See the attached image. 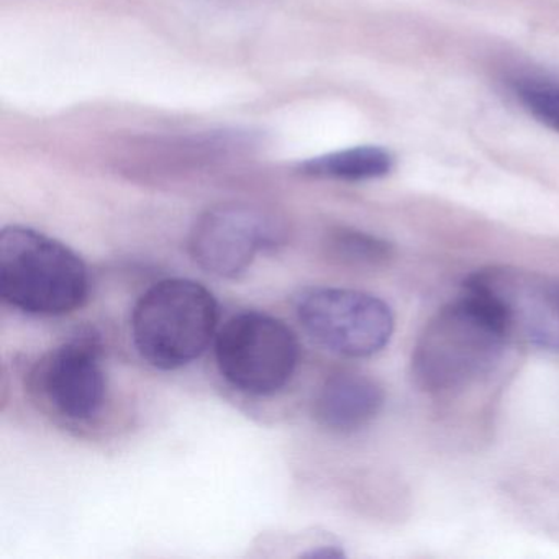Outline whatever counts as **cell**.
Here are the masks:
<instances>
[{
	"label": "cell",
	"mask_w": 559,
	"mask_h": 559,
	"mask_svg": "<svg viewBox=\"0 0 559 559\" xmlns=\"http://www.w3.org/2000/svg\"><path fill=\"white\" fill-rule=\"evenodd\" d=\"M283 224L266 209L251 204H225L209 209L195 222L189 237L192 260L218 277L243 274L257 254L276 247Z\"/></svg>",
	"instance_id": "cell-7"
},
{
	"label": "cell",
	"mask_w": 559,
	"mask_h": 559,
	"mask_svg": "<svg viewBox=\"0 0 559 559\" xmlns=\"http://www.w3.org/2000/svg\"><path fill=\"white\" fill-rule=\"evenodd\" d=\"M394 159L379 146H355L300 163L299 169L313 178L340 181H371L391 173Z\"/></svg>",
	"instance_id": "cell-10"
},
{
	"label": "cell",
	"mask_w": 559,
	"mask_h": 559,
	"mask_svg": "<svg viewBox=\"0 0 559 559\" xmlns=\"http://www.w3.org/2000/svg\"><path fill=\"white\" fill-rule=\"evenodd\" d=\"M466 293L500 320L510 338L559 352V280L516 267H489L467 280Z\"/></svg>",
	"instance_id": "cell-6"
},
{
	"label": "cell",
	"mask_w": 559,
	"mask_h": 559,
	"mask_svg": "<svg viewBox=\"0 0 559 559\" xmlns=\"http://www.w3.org/2000/svg\"><path fill=\"white\" fill-rule=\"evenodd\" d=\"M510 342L500 320L466 293L427 323L412 353V374L428 394H461L499 368Z\"/></svg>",
	"instance_id": "cell-1"
},
{
	"label": "cell",
	"mask_w": 559,
	"mask_h": 559,
	"mask_svg": "<svg viewBox=\"0 0 559 559\" xmlns=\"http://www.w3.org/2000/svg\"><path fill=\"white\" fill-rule=\"evenodd\" d=\"M48 404L70 420H90L106 399L100 345L93 335L74 336L45 356L34 374Z\"/></svg>",
	"instance_id": "cell-8"
},
{
	"label": "cell",
	"mask_w": 559,
	"mask_h": 559,
	"mask_svg": "<svg viewBox=\"0 0 559 559\" xmlns=\"http://www.w3.org/2000/svg\"><path fill=\"white\" fill-rule=\"evenodd\" d=\"M512 87L520 103L535 119L559 132V86L536 78H519Z\"/></svg>",
	"instance_id": "cell-11"
},
{
	"label": "cell",
	"mask_w": 559,
	"mask_h": 559,
	"mask_svg": "<svg viewBox=\"0 0 559 559\" xmlns=\"http://www.w3.org/2000/svg\"><path fill=\"white\" fill-rule=\"evenodd\" d=\"M215 361L222 378L248 395H273L286 388L299 365L296 333L276 317L241 312L215 335Z\"/></svg>",
	"instance_id": "cell-4"
},
{
	"label": "cell",
	"mask_w": 559,
	"mask_h": 559,
	"mask_svg": "<svg viewBox=\"0 0 559 559\" xmlns=\"http://www.w3.org/2000/svg\"><path fill=\"white\" fill-rule=\"evenodd\" d=\"M384 405L381 385L355 371L330 376L316 399V418L326 430L353 433L368 427Z\"/></svg>",
	"instance_id": "cell-9"
},
{
	"label": "cell",
	"mask_w": 559,
	"mask_h": 559,
	"mask_svg": "<svg viewBox=\"0 0 559 559\" xmlns=\"http://www.w3.org/2000/svg\"><path fill=\"white\" fill-rule=\"evenodd\" d=\"M296 312L313 342L345 358L382 352L394 333L391 307L361 290L312 287L297 297Z\"/></svg>",
	"instance_id": "cell-5"
},
{
	"label": "cell",
	"mask_w": 559,
	"mask_h": 559,
	"mask_svg": "<svg viewBox=\"0 0 559 559\" xmlns=\"http://www.w3.org/2000/svg\"><path fill=\"white\" fill-rule=\"evenodd\" d=\"M332 248L336 257L346 263L353 264H381L392 254L391 245L381 238L362 234L356 230H342L332 238Z\"/></svg>",
	"instance_id": "cell-12"
},
{
	"label": "cell",
	"mask_w": 559,
	"mask_h": 559,
	"mask_svg": "<svg viewBox=\"0 0 559 559\" xmlns=\"http://www.w3.org/2000/svg\"><path fill=\"white\" fill-rule=\"evenodd\" d=\"M0 294L32 316H67L86 302L90 273L76 251L34 228L0 231Z\"/></svg>",
	"instance_id": "cell-2"
},
{
	"label": "cell",
	"mask_w": 559,
	"mask_h": 559,
	"mask_svg": "<svg viewBox=\"0 0 559 559\" xmlns=\"http://www.w3.org/2000/svg\"><path fill=\"white\" fill-rule=\"evenodd\" d=\"M217 332V300L195 281H162L150 287L133 309L136 349L150 365L165 371L201 358Z\"/></svg>",
	"instance_id": "cell-3"
}]
</instances>
